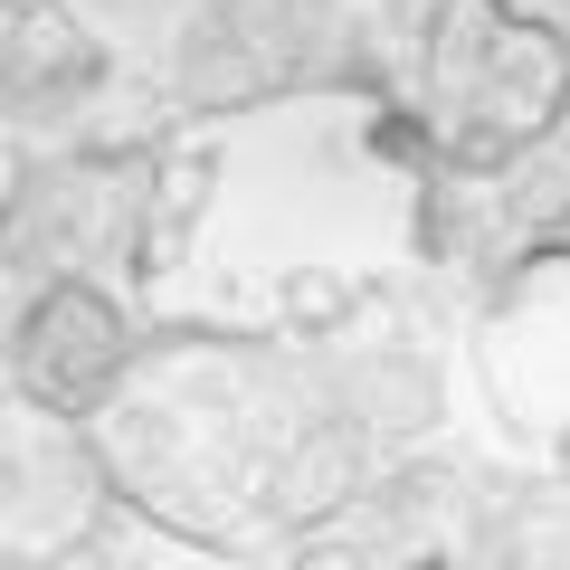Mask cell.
<instances>
[{
  "mask_svg": "<svg viewBox=\"0 0 570 570\" xmlns=\"http://www.w3.org/2000/svg\"><path fill=\"white\" fill-rule=\"evenodd\" d=\"M419 247V181L352 96H285L142 153L134 285L219 333L305 343Z\"/></svg>",
  "mask_w": 570,
  "mask_h": 570,
  "instance_id": "6da1fadb",
  "label": "cell"
},
{
  "mask_svg": "<svg viewBox=\"0 0 570 570\" xmlns=\"http://www.w3.org/2000/svg\"><path fill=\"white\" fill-rule=\"evenodd\" d=\"M105 485L163 532L209 551L305 542L381 475L352 409L333 400L305 343L209 333V343H153L86 419Z\"/></svg>",
  "mask_w": 570,
  "mask_h": 570,
  "instance_id": "7a4b0ae2",
  "label": "cell"
},
{
  "mask_svg": "<svg viewBox=\"0 0 570 570\" xmlns=\"http://www.w3.org/2000/svg\"><path fill=\"white\" fill-rule=\"evenodd\" d=\"M419 86L466 153L504 163L532 134H551V115H570V48L494 0H438L419 29Z\"/></svg>",
  "mask_w": 570,
  "mask_h": 570,
  "instance_id": "3957f363",
  "label": "cell"
},
{
  "mask_svg": "<svg viewBox=\"0 0 570 570\" xmlns=\"http://www.w3.org/2000/svg\"><path fill=\"white\" fill-rule=\"evenodd\" d=\"M466 381L485 409V438L542 485H570V247L532 257L523 276L475 314Z\"/></svg>",
  "mask_w": 570,
  "mask_h": 570,
  "instance_id": "277c9868",
  "label": "cell"
},
{
  "mask_svg": "<svg viewBox=\"0 0 570 570\" xmlns=\"http://www.w3.org/2000/svg\"><path fill=\"white\" fill-rule=\"evenodd\" d=\"M142 67L86 0H0V134L48 153H115L105 124L142 96Z\"/></svg>",
  "mask_w": 570,
  "mask_h": 570,
  "instance_id": "5b68a950",
  "label": "cell"
},
{
  "mask_svg": "<svg viewBox=\"0 0 570 570\" xmlns=\"http://www.w3.org/2000/svg\"><path fill=\"white\" fill-rule=\"evenodd\" d=\"M305 352L324 362L333 400L352 409V428H362L371 448L390 456H419L438 428H448L456 409V343L448 324L419 305V295H400V285H381L371 305H352L343 324L305 333Z\"/></svg>",
  "mask_w": 570,
  "mask_h": 570,
  "instance_id": "8992f818",
  "label": "cell"
},
{
  "mask_svg": "<svg viewBox=\"0 0 570 570\" xmlns=\"http://www.w3.org/2000/svg\"><path fill=\"white\" fill-rule=\"evenodd\" d=\"M142 238V153H39L0 200V247L39 285H96V266H134Z\"/></svg>",
  "mask_w": 570,
  "mask_h": 570,
  "instance_id": "52a82bcc",
  "label": "cell"
},
{
  "mask_svg": "<svg viewBox=\"0 0 570 570\" xmlns=\"http://www.w3.org/2000/svg\"><path fill=\"white\" fill-rule=\"evenodd\" d=\"M115 485L86 438V419H58L39 400H0V570H58L105 523Z\"/></svg>",
  "mask_w": 570,
  "mask_h": 570,
  "instance_id": "ba28073f",
  "label": "cell"
},
{
  "mask_svg": "<svg viewBox=\"0 0 570 570\" xmlns=\"http://www.w3.org/2000/svg\"><path fill=\"white\" fill-rule=\"evenodd\" d=\"M124 371H134V343H124L115 295H96V285H39V305H29V324H20V371H10V390L39 400V409H58V419H96Z\"/></svg>",
  "mask_w": 570,
  "mask_h": 570,
  "instance_id": "9c48e42d",
  "label": "cell"
},
{
  "mask_svg": "<svg viewBox=\"0 0 570 570\" xmlns=\"http://www.w3.org/2000/svg\"><path fill=\"white\" fill-rule=\"evenodd\" d=\"M58 570H238V551H209V542H190V532L142 523V513H105Z\"/></svg>",
  "mask_w": 570,
  "mask_h": 570,
  "instance_id": "30bf717a",
  "label": "cell"
},
{
  "mask_svg": "<svg viewBox=\"0 0 570 570\" xmlns=\"http://www.w3.org/2000/svg\"><path fill=\"white\" fill-rule=\"evenodd\" d=\"M29 305H39V276L0 247V400H10V371H20V324H29Z\"/></svg>",
  "mask_w": 570,
  "mask_h": 570,
  "instance_id": "8fae6325",
  "label": "cell"
},
{
  "mask_svg": "<svg viewBox=\"0 0 570 570\" xmlns=\"http://www.w3.org/2000/svg\"><path fill=\"white\" fill-rule=\"evenodd\" d=\"M324 20H343V29H428V10L438 0H314Z\"/></svg>",
  "mask_w": 570,
  "mask_h": 570,
  "instance_id": "7c38bea8",
  "label": "cell"
},
{
  "mask_svg": "<svg viewBox=\"0 0 570 570\" xmlns=\"http://www.w3.org/2000/svg\"><path fill=\"white\" fill-rule=\"evenodd\" d=\"M494 10H513V20H532V29H561L570 20V0H494Z\"/></svg>",
  "mask_w": 570,
  "mask_h": 570,
  "instance_id": "4fadbf2b",
  "label": "cell"
},
{
  "mask_svg": "<svg viewBox=\"0 0 570 570\" xmlns=\"http://www.w3.org/2000/svg\"><path fill=\"white\" fill-rule=\"evenodd\" d=\"M10 181H20V153H10V134H0V200H10Z\"/></svg>",
  "mask_w": 570,
  "mask_h": 570,
  "instance_id": "5bb4252c",
  "label": "cell"
}]
</instances>
